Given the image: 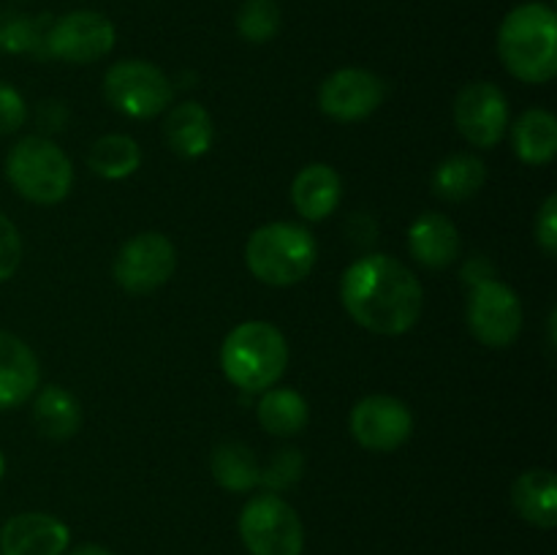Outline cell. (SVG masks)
I'll list each match as a JSON object with an SVG mask.
<instances>
[{"label":"cell","instance_id":"1","mask_svg":"<svg viewBox=\"0 0 557 555\" xmlns=\"http://www.w3.org/2000/svg\"><path fill=\"white\" fill-rule=\"evenodd\" d=\"M341 299L348 316L375 335H403L424 310V288L403 261L370 254L354 261L341 281Z\"/></svg>","mask_w":557,"mask_h":555},{"label":"cell","instance_id":"2","mask_svg":"<svg viewBox=\"0 0 557 555\" xmlns=\"http://www.w3.org/2000/svg\"><path fill=\"white\" fill-rule=\"evenodd\" d=\"M498 54L506 71L528 85L557 74V16L547 3H522L506 14L498 30Z\"/></svg>","mask_w":557,"mask_h":555},{"label":"cell","instance_id":"3","mask_svg":"<svg viewBox=\"0 0 557 555\" xmlns=\"http://www.w3.org/2000/svg\"><path fill=\"white\" fill-rule=\"evenodd\" d=\"M288 365V343L275 324L243 321L226 335L221 368L243 392H267L277 384Z\"/></svg>","mask_w":557,"mask_h":555},{"label":"cell","instance_id":"4","mask_svg":"<svg viewBox=\"0 0 557 555\" xmlns=\"http://www.w3.org/2000/svg\"><path fill=\"white\" fill-rule=\"evenodd\" d=\"M319 245L305 226L297 223H267L248 237L245 264L256 281L267 286H294L305 281L315 267Z\"/></svg>","mask_w":557,"mask_h":555},{"label":"cell","instance_id":"5","mask_svg":"<svg viewBox=\"0 0 557 555\" xmlns=\"http://www.w3.org/2000/svg\"><path fill=\"white\" fill-rule=\"evenodd\" d=\"M5 177L22 199L33 205H58L74 185V166L54 141L25 136L9 150Z\"/></svg>","mask_w":557,"mask_h":555},{"label":"cell","instance_id":"6","mask_svg":"<svg viewBox=\"0 0 557 555\" xmlns=\"http://www.w3.org/2000/svg\"><path fill=\"white\" fill-rule=\"evenodd\" d=\"M239 536L250 555H302L305 528L297 509L275 493L253 495L239 515Z\"/></svg>","mask_w":557,"mask_h":555},{"label":"cell","instance_id":"7","mask_svg":"<svg viewBox=\"0 0 557 555\" xmlns=\"http://www.w3.org/2000/svg\"><path fill=\"white\" fill-rule=\"evenodd\" d=\"M107 101L128 118L147 120L166 112L174 90L169 76L147 60H120L103 76Z\"/></svg>","mask_w":557,"mask_h":555},{"label":"cell","instance_id":"8","mask_svg":"<svg viewBox=\"0 0 557 555\" xmlns=\"http://www.w3.org/2000/svg\"><path fill=\"white\" fill-rule=\"evenodd\" d=\"M468 330L482 346L506 348L520 337L522 332V303L511 286H506L498 278L473 283V292L468 297Z\"/></svg>","mask_w":557,"mask_h":555},{"label":"cell","instance_id":"9","mask_svg":"<svg viewBox=\"0 0 557 555\" xmlns=\"http://www.w3.org/2000/svg\"><path fill=\"white\" fill-rule=\"evenodd\" d=\"M177 267V250L161 232H141L120 248L114 259V281L131 294H150L161 288Z\"/></svg>","mask_w":557,"mask_h":555},{"label":"cell","instance_id":"10","mask_svg":"<svg viewBox=\"0 0 557 555\" xmlns=\"http://www.w3.org/2000/svg\"><path fill=\"white\" fill-rule=\"evenodd\" d=\"M114 25L98 11H69L60 16L49 33H44V47L49 54L74 65L96 63L107 58L114 47Z\"/></svg>","mask_w":557,"mask_h":555},{"label":"cell","instance_id":"11","mask_svg":"<svg viewBox=\"0 0 557 555\" xmlns=\"http://www.w3.org/2000/svg\"><path fill=\"white\" fill-rule=\"evenodd\" d=\"M457 131L473 147L493 150L509 128V103L493 82H471L455 98Z\"/></svg>","mask_w":557,"mask_h":555},{"label":"cell","instance_id":"12","mask_svg":"<svg viewBox=\"0 0 557 555\" xmlns=\"http://www.w3.org/2000/svg\"><path fill=\"white\" fill-rule=\"evenodd\" d=\"M413 433L411 408L392 395H368L354 406L351 435L370 452H395Z\"/></svg>","mask_w":557,"mask_h":555},{"label":"cell","instance_id":"13","mask_svg":"<svg viewBox=\"0 0 557 555\" xmlns=\"http://www.w3.org/2000/svg\"><path fill=\"white\" fill-rule=\"evenodd\" d=\"M386 87L368 69H341L321 82L319 107L326 118L357 123L370 118L384 103Z\"/></svg>","mask_w":557,"mask_h":555},{"label":"cell","instance_id":"14","mask_svg":"<svg viewBox=\"0 0 557 555\" xmlns=\"http://www.w3.org/2000/svg\"><path fill=\"white\" fill-rule=\"evenodd\" d=\"M69 542V526L44 511H22L0 528V555H63Z\"/></svg>","mask_w":557,"mask_h":555},{"label":"cell","instance_id":"15","mask_svg":"<svg viewBox=\"0 0 557 555\" xmlns=\"http://www.w3.org/2000/svg\"><path fill=\"white\" fill-rule=\"evenodd\" d=\"M38 370L36 354L22 337L0 330V411L22 406L36 395Z\"/></svg>","mask_w":557,"mask_h":555},{"label":"cell","instance_id":"16","mask_svg":"<svg viewBox=\"0 0 557 555\" xmlns=\"http://www.w3.org/2000/svg\"><path fill=\"white\" fill-rule=\"evenodd\" d=\"M408 250L419 264L444 270L460 256V232L441 212H422L408 229Z\"/></svg>","mask_w":557,"mask_h":555},{"label":"cell","instance_id":"17","mask_svg":"<svg viewBox=\"0 0 557 555\" xmlns=\"http://www.w3.org/2000/svg\"><path fill=\"white\" fill-rule=\"evenodd\" d=\"M343 180L330 163H308L292 183V205L308 221H324L337 210Z\"/></svg>","mask_w":557,"mask_h":555},{"label":"cell","instance_id":"18","mask_svg":"<svg viewBox=\"0 0 557 555\" xmlns=\"http://www.w3.org/2000/svg\"><path fill=\"white\" fill-rule=\"evenodd\" d=\"M511 506L517 515L531 526L549 528L557 526V479L549 468H531L520 473L511 484Z\"/></svg>","mask_w":557,"mask_h":555},{"label":"cell","instance_id":"19","mask_svg":"<svg viewBox=\"0 0 557 555\" xmlns=\"http://www.w3.org/2000/svg\"><path fill=\"white\" fill-rule=\"evenodd\" d=\"M212 118L201 103L183 101L169 109L163 139L180 158H201L212 147Z\"/></svg>","mask_w":557,"mask_h":555},{"label":"cell","instance_id":"20","mask_svg":"<svg viewBox=\"0 0 557 555\" xmlns=\"http://www.w3.org/2000/svg\"><path fill=\"white\" fill-rule=\"evenodd\" d=\"M487 183V166L471 152L444 158L433 172V194L444 201H468Z\"/></svg>","mask_w":557,"mask_h":555},{"label":"cell","instance_id":"21","mask_svg":"<svg viewBox=\"0 0 557 555\" xmlns=\"http://www.w3.org/2000/svg\"><path fill=\"white\" fill-rule=\"evenodd\" d=\"M256 414H259L261 428L277 439H292V435L302 433L310 419L308 400L288 386H270L261 395Z\"/></svg>","mask_w":557,"mask_h":555},{"label":"cell","instance_id":"22","mask_svg":"<svg viewBox=\"0 0 557 555\" xmlns=\"http://www.w3.org/2000/svg\"><path fill=\"white\" fill-rule=\"evenodd\" d=\"M33 419L47 439L65 441L79 430L82 406L65 386H41L33 403Z\"/></svg>","mask_w":557,"mask_h":555},{"label":"cell","instance_id":"23","mask_svg":"<svg viewBox=\"0 0 557 555\" xmlns=\"http://www.w3.org/2000/svg\"><path fill=\"white\" fill-rule=\"evenodd\" d=\"M515 152L531 166L549 163L557 152V120L547 109H528L511 131Z\"/></svg>","mask_w":557,"mask_h":555},{"label":"cell","instance_id":"24","mask_svg":"<svg viewBox=\"0 0 557 555\" xmlns=\"http://www.w3.org/2000/svg\"><path fill=\"white\" fill-rule=\"evenodd\" d=\"M212 477L218 484L234 493H248L256 484H261V468L253 449L243 441H226L212 452Z\"/></svg>","mask_w":557,"mask_h":555},{"label":"cell","instance_id":"25","mask_svg":"<svg viewBox=\"0 0 557 555\" xmlns=\"http://www.w3.org/2000/svg\"><path fill=\"white\" fill-rule=\"evenodd\" d=\"M141 147L128 134H107L92 141L87 152V166L107 180H123L139 169Z\"/></svg>","mask_w":557,"mask_h":555},{"label":"cell","instance_id":"26","mask_svg":"<svg viewBox=\"0 0 557 555\" xmlns=\"http://www.w3.org/2000/svg\"><path fill=\"white\" fill-rule=\"evenodd\" d=\"M237 30L245 41L267 44L281 30V9L275 0H245L237 14Z\"/></svg>","mask_w":557,"mask_h":555},{"label":"cell","instance_id":"27","mask_svg":"<svg viewBox=\"0 0 557 555\" xmlns=\"http://www.w3.org/2000/svg\"><path fill=\"white\" fill-rule=\"evenodd\" d=\"M41 44V20H30L25 14H14V11H0V52H38Z\"/></svg>","mask_w":557,"mask_h":555},{"label":"cell","instance_id":"28","mask_svg":"<svg viewBox=\"0 0 557 555\" xmlns=\"http://www.w3.org/2000/svg\"><path fill=\"white\" fill-rule=\"evenodd\" d=\"M22 261V237L20 229L11 218L0 212V283L9 281Z\"/></svg>","mask_w":557,"mask_h":555},{"label":"cell","instance_id":"29","mask_svg":"<svg viewBox=\"0 0 557 555\" xmlns=\"http://www.w3.org/2000/svg\"><path fill=\"white\" fill-rule=\"evenodd\" d=\"M299 473H302V457L297 455V449H281V455L272 460V466L261 471V484L283 490L292 482H297Z\"/></svg>","mask_w":557,"mask_h":555},{"label":"cell","instance_id":"30","mask_svg":"<svg viewBox=\"0 0 557 555\" xmlns=\"http://www.w3.org/2000/svg\"><path fill=\"white\" fill-rule=\"evenodd\" d=\"M27 107L25 98L14 90L11 85L0 82V134H14L25 125Z\"/></svg>","mask_w":557,"mask_h":555},{"label":"cell","instance_id":"31","mask_svg":"<svg viewBox=\"0 0 557 555\" xmlns=\"http://www.w3.org/2000/svg\"><path fill=\"white\" fill-rule=\"evenodd\" d=\"M536 243L549 259H555L557 254V196L549 194L544 199L542 210L536 218Z\"/></svg>","mask_w":557,"mask_h":555},{"label":"cell","instance_id":"32","mask_svg":"<svg viewBox=\"0 0 557 555\" xmlns=\"http://www.w3.org/2000/svg\"><path fill=\"white\" fill-rule=\"evenodd\" d=\"M493 275H495V270L487 264V259H482V256H476L473 261H468L466 270H462V278H466L471 286L479 281H487V278H493Z\"/></svg>","mask_w":557,"mask_h":555},{"label":"cell","instance_id":"33","mask_svg":"<svg viewBox=\"0 0 557 555\" xmlns=\"http://www.w3.org/2000/svg\"><path fill=\"white\" fill-rule=\"evenodd\" d=\"M71 555H112V553H109L107 547H101V544H85V547L74 550Z\"/></svg>","mask_w":557,"mask_h":555},{"label":"cell","instance_id":"34","mask_svg":"<svg viewBox=\"0 0 557 555\" xmlns=\"http://www.w3.org/2000/svg\"><path fill=\"white\" fill-rule=\"evenodd\" d=\"M5 473V460H3V452H0V479H3Z\"/></svg>","mask_w":557,"mask_h":555}]
</instances>
